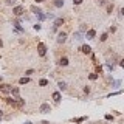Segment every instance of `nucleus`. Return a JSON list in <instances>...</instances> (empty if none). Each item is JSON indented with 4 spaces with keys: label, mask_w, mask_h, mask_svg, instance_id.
<instances>
[{
    "label": "nucleus",
    "mask_w": 124,
    "mask_h": 124,
    "mask_svg": "<svg viewBox=\"0 0 124 124\" xmlns=\"http://www.w3.org/2000/svg\"><path fill=\"white\" fill-rule=\"evenodd\" d=\"M73 37H75L76 39V40H82V34H81V33H79V31H78V33H75V34H73Z\"/></svg>",
    "instance_id": "f8f14e48"
},
{
    "label": "nucleus",
    "mask_w": 124,
    "mask_h": 124,
    "mask_svg": "<svg viewBox=\"0 0 124 124\" xmlns=\"http://www.w3.org/2000/svg\"><path fill=\"white\" fill-rule=\"evenodd\" d=\"M39 112L40 113H50L51 112V107H50V104H42L39 107Z\"/></svg>",
    "instance_id": "f03ea898"
},
{
    "label": "nucleus",
    "mask_w": 124,
    "mask_h": 124,
    "mask_svg": "<svg viewBox=\"0 0 124 124\" xmlns=\"http://www.w3.org/2000/svg\"><path fill=\"white\" fill-rule=\"evenodd\" d=\"M95 36H96V31L95 30H87L85 31V37L87 39H95Z\"/></svg>",
    "instance_id": "20e7f679"
},
{
    "label": "nucleus",
    "mask_w": 124,
    "mask_h": 124,
    "mask_svg": "<svg viewBox=\"0 0 124 124\" xmlns=\"http://www.w3.org/2000/svg\"><path fill=\"white\" fill-rule=\"evenodd\" d=\"M87 31V25H81V28H79V33H85Z\"/></svg>",
    "instance_id": "a211bd4d"
},
{
    "label": "nucleus",
    "mask_w": 124,
    "mask_h": 124,
    "mask_svg": "<svg viewBox=\"0 0 124 124\" xmlns=\"http://www.w3.org/2000/svg\"><path fill=\"white\" fill-rule=\"evenodd\" d=\"M81 51L85 53V54H90V53H92V48L88 45H82V47H81Z\"/></svg>",
    "instance_id": "0eeeda50"
},
{
    "label": "nucleus",
    "mask_w": 124,
    "mask_h": 124,
    "mask_svg": "<svg viewBox=\"0 0 124 124\" xmlns=\"http://www.w3.org/2000/svg\"><path fill=\"white\" fill-rule=\"evenodd\" d=\"M42 2H45V0H36V3H42Z\"/></svg>",
    "instance_id": "c85d7f7f"
},
{
    "label": "nucleus",
    "mask_w": 124,
    "mask_h": 124,
    "mask_svg": "<svg viewBox=\"0 0 124 124\" xmlns=\"http://www.w3.org/2000/svg\"><path fill=\"white\" fill-rule=\"evenodd\" d=\"M39 85H42V87L48 85V81H47V79H40V81H39Z\"/></svg>",
    "instance_id": "2eb2a0df"
},
{
    "label": "nucleus",
    "mask_w": 124,
    "mask_h": 124,
    "mask_svg": "<svg viewBox=\"0 0 124 124\" xmlns=\"http://www.w3.org/2000/svg\"><path fill=\"white\" fill-rule=\"evenodd\" d=\"M2 118H3V112H2V110H0V120H2Z\"/></svg>",
    "instance_id": "c756f323"
},
{
    "label": "nucleus",
    "mask_w": 124,
    "mask_h": 124,
    "mask_svg": "<svg viewBox=\"0 0 124 124\" xmlns=\"http://www.w3.org/2000/svg\"><path fill=\"white\" fill-rule=\"evenodd\" d=\"M57 87H59L60 90H65V88H67V85H65V82H59V84H57Z\"/></svg>",
    "instance_id": "f3484780"
},
{
    "label": "nucleus",
    "mask_w": 124,
    "mask_h": 124,
    "mask_svg": "<svg viewBox=\"0 0 124 124\" xmlns=\"http://www.w3.org/2000/svg\"><path fill=\"white\" fill-rule=\"evenodd\" d=\"M37 53H39V56H45V53H47V47L42 42L37 45Z\"/></svg>",
    "instance_id": "f257e3e1"
},
{
    "label": "nucleus",
    "mask_w": 124,
    "mask_h": 124,
    "mask_svg": "<svg viewBox=\"0 0 124 124\" xmlns=\"http://www.w3.org/2000/svg\"><path fill=\"white\" fill-rule=\"evenodd\" d=\"M65 40H67V34H65V33H59V36H57V42H59V44H64Z\"/></svg>",
    "instance_id": "39448f33"
},
{
    "label": "nucleus",
    "mask_w": 124,
    "mask_h": 124,
    "mask_svg": "<svg viewBox=\"0 0 124 124\" xmlns=\"http://www.w3.org/2000/svg\"><path fill=\"white\" fill-rule=\"evenodd\" d=\"M0 81H2V76H0Z\"/></svg>",
    "instance_id": "473e14b6"
},
{
    "label": "nucleus",
    "mask_w": 124,
    "mask_h": 124,
    "mask_svg": "<svg viewBox=\"0 0 124 124\" xmlns=\"http://www.w3.org/2000/svg\"><path fill=\"white\" fill-rule=\"evenodd\" d=\"M37 17H39V20H44V19H45V16L42 14V11H40V12H37Z\"/></svg>",
    "instance_id": "412c9836"
},
{
    "label": "nucleus",
    "mask_w": 124,
    "mask_h": 124,
    "mask_svg": "<svg viewBox=\"0 0 124 124\" xmlns=\"http://www.w3.org/2000/svg\"><path fill=\"white\" fill-rule=\"evenodd\" d=\"M53 99H54L56 102L60 101V93H59V92H54V93H53Z\"/></svg>",
    "instance_id": "6e6552de"
},
{
    "label": "nucleus",
    "mask_w": 124,
    "mask_h": 124,
    "mask_svg": "<svg viewBox=\"0 0 124 124\" xmlns=\"http://www.w3.org/2000/svg\"><path fill=\"white\" fill-rule=\"evenodd\" d=\"M2 47H3V42H2V39H0V48H2Z\"/></svg>",
    "instance_id": "7c9ffc66"
},
{
    "label": "nucleus",
    "mask_w": 124,
    "mask_h": 124,
    "mask_svg": "<svg viewBox=\"0 0 124 124\" xmlns=\"http://www.w3.org/2000/svg\"><path fill=\"white\" fill-rule=\"evenodd\" d=\"M64 25V19H56L54 20V28H57V26Z\"/></svg>",
    "instance_id": "1a4fd4ad"
},
{
    "label": "nucleus",
    "mask_w": 124,
    "mask_h": 124,
    "mask_svg": "<svg viewBox=\"0 0 124 124\" xmlns=\"http://www.w3.org/2000/svg\"><path fill=\"white\" fill-rule=\"evenodd\" d=\"M33 73H34V70H26V73H25V75H28V76H30V75H33Z\"/></svg>",
    "instance_id": "393cba45"
},
{
    "label": "nucleus",
    "mask_w": 124,
    "mask_h": 124,
    "mask_svg": "<svg viewBox=\"0 0 124 124\" xmlns=\"http://www.w3.org/2000/svg\"><path fill=\"white\" fill-rule=\"evenodd\" d=\"M25 124H33V123H25Z\"/></svg>",
    "instance_id": "2f4dec72"
},
{
    "label": "nucleus",
    "mask_w": 124,
    "mask_h": 124,
    "mask_svg": "<svg viewBox=\"0 0 124 124\" xmlns=\"http://www.w3.org/2000/svg\"><path fill=\"white\" fill-rule=\"evenodd\" d=\"M107 11H109V12H112V11H113V5H110V6L107 8Z\"/></svg>",
    "instance_id": "cd10ccee"
},
{
    "label": "nucleus",
    "mask_w": 124,
    "mask_h": 124,
    "mask_svg": "<svg viewBox=\"0 0 124 124\" xmlns=\"http://www.w3.org/2000/svg\"><path fill=\"white\" fill-rule=\"evenodd\" d=\"M54 6L62 8V6H64V0H54Z\"/></svg>",
    "instance_id": "9d476101"
},
{
    "label": "nucleus",
    "mask_w": 124,
    "mask_h": 124,
    "mask_svg": "<svg viewBox=\"0 0 124 124\" xmlns=\"http://www.w3.org/2000/svg\"><path fill=\"white\" fill-rule=\"evenodd\" d=\"M45 17H48V19H53V17H54V16H53V14H51V12H48V14H47V16H45Z\"/></svg>",
    "instance_id": "bb28decb"
},
{
    "label": "nucleus",
    "mask_w": 124,
    "mask_h": 124,
    "mask_svg": "<svg viewBox=\"0 0 124 124\" xmlns=\"http://www.w3.org/2000/svg\"><path fill=\"white\" fill-rule=\"evenodd\" d=\"M11 93L14 95V96L19 98V88H17V87H11Z\"/></svg>",
    "instance_id": "9b49d317"
},
{
    "label": "nucleus",
    "mask_w": 124,
    "mask_h": 124,
    "mask_svg": "<svg viewBox=\"0 0 124 124\" xmlns=\"http://www.w3.org/2000/svg\"><path fill=\"white\" fill-rule=\"evenodd\" d=\"M73 3H75V5H81V3H82V0H73Z\"/></svg>",
    "instance_id": "b1692460"
},
{
    "label": "nucleus",
    "mask_w": 124,
    "mask_h": 124,
    "mask_svg": "<svg viewBox=\"0 0 124 124\" xmlns=\"http://www.w3.org/2000/svg\"><path fill=\"white\" fill-rule=\"evenodd\" d=\"M87 118H76L75 120V123H82V121H85Z\"/></svg>",
    "instance_id": "4be33fe9"
},
{
    "label": "nucleus",
    "mask_w": 124,
    "mask_h": 124,
    "mask_svg": "<svg viewBox=\"0 0 124 124\" xmlns=\"http://www.w3.org/2000/svg\"><path fill=\"white\" fill-rule=\"evenodd\" d=\"M12 12H14L16 16H22V14H23V8H22V6H14Z\"/></svg>",
    "instance_id": "423d86ee"
},
{
    "label": "nucleus",
    "mask_w": 124,
    "mask_h": 124,
    "mask_svg": "<svg viewBox=\"0 0 124 124\" xmlns=\"http://www.w3.org/2000/svg\"><path fill=\"white\" fill-rule=\"evenodd\" d=\"M31 11L37 14V12H40V9H39V8H36V6H31Z\"/></svg>",
    "instance_id": "6ab92c4d"
},
{
    "label": "nucleus",
    "mask_w": 124,
    "mask_h": 124,
    "mask_svg": "<svg viewBox=\"0 0 124 124\" xmlns=\"http://www.w3.org/2000/svg\"><path fill=\"white\" fill-rule=\"evenodd\" d=\"M0 92H2V93H9V92H11V85H8V84H0Z\"/></svg>",
    "instance_id": "7ed1b4c3"
},
{
    "label": "nucleus",
    "mask_w": 124,
    "mask_h": 124,
    "mask_svg": "<svg viewBox=\"0 0 124 124\" xmlns=\"http://www.w3.org/2000/svg\"><path fill=\"white\" fill-rule=\"evenodd\" d=\"M34 30L39 31V30H40V25H39V23H36V25H34Z\"/></svg>",
    "instance_id": "a878e982"
},
{
    "label": "nucleus",
    "mask_w": 124,
    "mask_h": 124,
    "mask_svg": "<svg viewBox=\"0 0 124 124\" xmlns=\"http://www.w3.org/2000/svg\"><path fill=\"white\" fill-rule=\"evenodd\" d=\"M6 5H9V6L12 5V6H14V5H16V0H6Z\"/></svg>",
    "instance_id": "aec40b11"
},
{
    "label": "nucleus",
    "mask_w": 124,
    "mask_h": 124,
    "mask_svg": "<svg viewBox=\"0 0 124 124\" xmlns=\"http://www.w3.org/2000/svg\"><path fill=\"white\" fill-rule=\"evenodd\" d=\"M19 82L20 84H28V82H30V78H28V76H26V78H20Z\"/></svg>",
    "instance_id": "4468645a"
},
{
    "label": "nucleus",
    "mask_w": 124,
    "mask_h": 124,
    "mask_svg": "<svg viewBox=\"0 0 124 124\" xmlns=\"http://www.w3.org/2000/svg\"><path fill=\"white\" fill-rule=\"evenodd\" d=\"M59 64H60V65H64V67H65V65H68V59H67V57H62V59L59 60Z\"/></svg>",
    "instance_id": "ddd939ff"
},
{
    "label": "nucleus",
    "mask_w": 124,
    "mask_h": 124,
    "mask_svg": "<svg viewBox=\"0 0 124 124\" xmlns=\"http://www.w3.org/2000/svg\"><path fill=\"white\" fill-rule=\"evenodd\" d=\"M88 78H90L92 81H96V79H98V75H96V73H92V75H88Z\"/></svg>",
    "instance_id": "dca6fc26"
},
{
    "label": "nucleus",
    "mask_w": 124,
    "mask_h": 124,
    "mask_svg": "<svg viewBox=\"0 0 124 124\" xmlns=\"http://www.w3.org/2000/svg\"><path fill=\"white\" fill-rule=\"evenodd\" d=\"M107 37H109L107 34H102V36H101V40H102V42H104V40H107Z\"/></svg>",
    "instance_id": "5701e85b"
}]
</instances>
